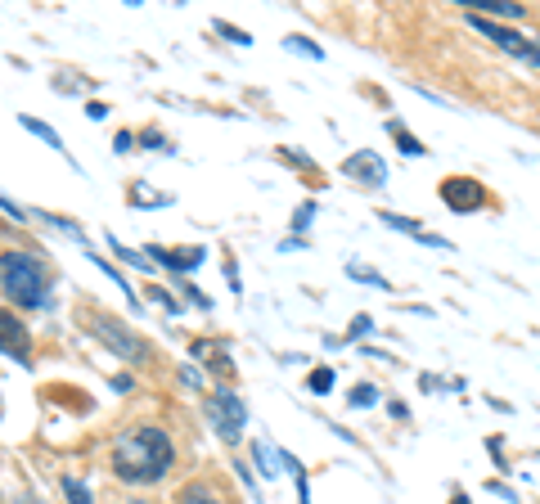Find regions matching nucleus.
<instances>
[{
  "label": "nucleus",
  "mask_w": 540,
  "mask_h": 504,
  "mask_svg": "<svg viewBox=\"0 0 540 504\" xmlns=\"http://www.w3.org/2000/svg\"><path fill=\"white\" fill-rule=\"evenodd\" d=\"M171 468V437L162 428H131L113 441V473L131 486L158 482L162 473Z\"/></svg>",
  "instance_id": "nucleus-1"
},
{
  "label": "nucleus",
  "mask_w": 540,
  "mask_h": 504,
  "mask_svg": "<svg viewBox=\"0 0 540 504\" xmlns=\"http://www.w3.org/2000/svg\"><path fill=\"white\" fill-rule=\"evenodd\" d=\"M0 293L18 306H45L50 266L36 252H0Z\"/></svg>",
  "instance_id": "nucleus-2"
},
{
  "label": "nucleus",
  "mask_w": 540,
  "mask_h": 504,
  "mask_svg": "<svg viewBox=\"0 0 540 504\" xmlns=\"http://www.w3.org/2000/svg\"><path fill=\"white\" fill-rule=\"evenodd\" d=\"M86 329L95 333L99 342H108V347H113L117 356L126 360V365H149V360H153L149 342L135 338L131 329H122V324H117L113 315H104V311H86Z\"/></svg>",
  "instance_id": "nucleus-3"
},
{
  "label": "nucleus",
  "mask_w": 540,
  "mask_h": 504,
  "mask_svg": "<svg viewBox=\"0 0 540 504\" xmlns=\"http://www.w3.org/2000/svg\"><path fill=\"white\" fill-rule=\"evenodd\" d=\"M207 419H212V428L221 432L225 441H239L243 423H248V410H243V401L230 392V387H216L212 401H207Z\"/></svg>",
  "instance_id": "nucleus-4"
},
{
  "label": "nucleus",
  "mask_w": 540,
  "mask_h": 504,
  "mask_svg": "<svg viewBox=\"0 0 540 504\" xmlns=\"http://www.w3.org/2000/svg\"><path fill=\"white\" fill-rule=\"evenodd\" d=\"M441 203L450 207V212H482L486 207V185L473 176H446L441 180Z\"/></svg>",
  "instance_id": "nucleus-5"
},
{
  "label": "nucleus",
  "mask_w": 540,
  "mask_h": 504,
  "mask_svg": "<svg viewBox=\"0 0 540 504\" xmlns=\"http://www.w3.org/2000/svg\"><path fill=\"white\" fill-rule=\"evenodd\" d=\"M342 176H351L365 189H378L387 180V167H383V158H378V149H356L351 158H342Z\"/></svg>",
  "instance_id": "nucleus-6"
},
{
  "label": "nucleus",
  "mask_w": 540,
  "mask_h": 504,
  "mask_svg": "<svg viewBox=\"0 0 540 504\" xmlns=\"http://www.w3.org/2000/svg\"><path fill=\"white\" fill-rule=\"evenodd\" d=\"M0 351L14 356L18 365H27V356H32V338H27L23 320L14 311H0Z\"/></svg>",
  "instance_id": "nucleus-7"
},
{
  "label": "nucleus",
  "mask_w": 540,
  "mask_h": 504,
  "mask_svg": "<svg viewBox=\"0 0 540 504\" xmlns=\"http://www.w3.org/2000/svg\"><path fill=\"white\" fill-rule=\"evenodd\" d=\"M149 257H153V266H162V270H194V266H203L207 248H162V243H153Z\"/></svg>",
  "instance_id": "nucleus-8"
},
{
  "label": "nucleus",
  "mask_w": 540,
  "mask_h": 504,
  "mask_svg": "<svg viewBox=\"0 0 540 504\" xmlns=\"http://www.w3.org/2000/svg\"><path fill=\"white\" fill-rule=\"evenodd\" d=\"M464 5L468 18H491V23H500V18H522V5H513V0H459Z\"/></svg>",
  "instance_id": "nucleus-9"
},
{
  "label": "nucleus",
  "mask_w": 540,
  "mask_h": 504,
  "mask_svg": "<svg viewBox=\"0 0 540 504\" xmlns=\"http://www.w3.org/2000/svg\"><path fill=\"white\" fill-rule=\"evenodd\" d=\"M378 221H383V225H392V230H401V234H414V239H419V243H428V248H450V243L441 239V234H428V230H423L419 221H410V216H396V212H378Z\"/></svg>",
  "instance_id": "nucleus-10"
},
{
  "label": "nucleus",
  "mask_w": 540,
  "mask_h": 504,
  "mask_svg": "<svg viewBox=\"0 0 540 504\" xmlns=\"http://www.w3.org/2000/svg\"><path fill=\"white\" fill-rule=\"evenodd\" d=\"M176 504H230V500H225L212 482H189V486H180Z\"/></svg>",
  "instance_id": "nucleus-11"
},
{
  "label": "nucleus",
  "mask_w": 540,
  "mask_h": 504,
  "mask_svg": "<svg viewBox=\"0 0 540 504\" xmlns=\"http://www.w3.org/2000/svg\"><path fill=\"white\" fill-rule=\"evenodd\" d=\"M18 126H23V131H32V135H41V140H45V144H50V149L68 153V149H63V135H59V131H54V126L36 122V117H27V113H18Z\"/></svg>",
  "instance_id": "nucleus-12"
},
{
  "label": "nucleus",
  "mask_w": 540,
  "mask_h": 504,
  "mask_svg": "<svg viewBox=\"0 0 540 504\" xmlns=\"http://www.w3.org/2000/svg\"><path fill=\"white\" fill-rule=\"evenodd\" d=\"M59 486H63V495H68V504H95V495L86 491V482H81V477H59Z\"/></svg>",
  "instance_id": "nucleus-13"
},
{
  "label": "nucleus",
  "mask_w": 540,
  "mask_h": 504,
  "mask_svg": "<svg viewBox=\"0 0 540 504\" xmlns=\"http://www.w3.org/2000/svg\"><path fill=\"white\" fill-rule=\"evenodd\" d=\"M387 131L396 135V144H401V153H410V158H423V153H428V149H423V140H414V135L405 131L401 122H387Z\"/></svg>",
  "instance_id": "nucleus-14"
},
{
  "label": "nucleus",
  "mask_w": 540,
  "mask_h": 504,
  "mask_svg": "<svg viewBox=\"0 0 540 504\" xmlns=\"http://www.w3.org/2000/svg\"><path fill=\"white\" fill-rule=\"evenodd\" d=\"M108 248H113V252H117V257H122V261H126V266H140V270H153V261H149V257H140V252H131V248H126V243H122V239H113V234H108Z\"/></svg>",
  "instance_id": "nucleus-15"
},
{
  "label": "nucleus",
  "mask_w": 540,
  "mask_h": 504,
  "mask_svg": "<svg viewBox=\"0 0 540 504\" xmlns=\"http://www.w3.org/2000/svg\"><path fill=\"white\" fill-rule=\"evenodd\" d=\"M347 275H351V279H360V284H374V288H387V279H383V275H378V270L360 266V261H351V266H347Z\"/></svg>",
  "instance_id": "nucleus-16"
},
{
  "label": "nucleus",
  "mask_w": 540,
  "mask_h": 504,
  "mask_svg": "<svg viewBox=\"0 0 540 504\" xmlns=\"http://www.w3.org/2000/svg\"><path fill=\"white\" fill-rule=\"evenodd\" d=\"M288 50H293V54H306V59H324V50H320V45H315V41H306V36H288Z\"/></svg>",
  "instance_id": "nucleus-17"
},
{
  "label": "nucleus",
  "mask_w": 540,
  "mask_h": 504,
  "mask_svg": "<svg viewBox=\"0 0 540 504\" xmlns=\"http://www.w3.org/2000/svg\"><path fill=\"white\" fill-rule=\"evenodd\" d=\"M374 401H378V387L374 383L351 387V405H356V410H365V405H374Z\"/></svg>",
  "instance_id": "nucleus-18"
},
{
  "label": "nucleus",
  "mask_w": 540,
  "mask_h": 504,
  "mask_svg": "<svg viewBox=\"0 0 540 504\" xmlns=\"http://www.w3.org/2000/svg\"><path fill=\"white\" fill-rule=\"evenodd\" d=\"M329 387H333V369H329V365H320V369L311 374V392H315V396H324Z\"/></svg>",
  "instance_id": "nucleus-19"
},
{
  "label": "nucleus",
  "mask_w": 540,
  "mask_h": 504,
  "mask_svg": "<svg viewBox=\"0 0 540 504\" xmlns=\"http://www.w3.org/2000/svg\"><path fill=\"white\" fill-rule=\"evenodd\" d=\"M216 32H221V36H230L234 45H252V36L243 32V27H230V23H225V18H216Z\"/></svg>",
  "instance_id": "nucleus-20"
},
{
  "label": "nucleus",
  "mask_w": 540,
  "mask_h": 504,
  "mask_svg": "<svg viewBox=\"0 0 540 504\" xmlns=\"http://www.w3.org/2000/svg\"><path fill=\"white\" fill-rule=\"evenodd\" d=\"M311 216H315V203H311V198H306V203L293 212V230H306V225H311Z\"/></svg>",
  "instance_id": "nucleus-21"
},
{
  "label": "nucleus",
  "mask_w": 540,
  "mask_h": 504,
  "mask_svg": "<svg viewBox=\"0 0 540 504\" xmlns=\"http://www.w3.org/2000/svg\"><path fill=\"white\" fill-rule=\"evenodd\" d=\"M369 329H374V320H369V315H356V320H351V329H347V338H365Z\"/></svg>",
  "instance_id": "nucleus-22"
},
{
  "label": "nucleus",
  "mask_w": 540,
  "mask_h": 504,
  "mask_svg": "<svg viewBox=\"0 0 540 504\" xmlns=\"http://www.w3.org/2000/svg\"><path fill=\"white\" fill-rule=\"evenodd\" d=\"M135 140H140V135L117 131V135H113V149H117V153H131V149H135Z\"/></svg>",
  "instance_id": "nucleus-23"
},
{
  "label": "nucleus",
  "mask_w": 540,
  "mask_h": 504,
  "mask_svg": "<svg viewBox=\"0 0 540 504\" xmlns=\"http://www.w3.org/2000/svg\"><path fill=\"white\" fill-rule=\"evenodd\" d=\"M486 450H491L495 468H504V450H500V437H486Z\"/></svg>",
  "instance_id": "nucleus-24"
},
{
  "label": "nucleus",
  "mask_w": 540,
  "mask_h": 504,
  "mask_svg": "<svg viewBox=\"0 0 540 504\" xmlns=\"http://www.w3.org/2000/svg\"><path fill=\"white\" fill-rule=\"evenodd\" d=\"M140 140H144V144H149V149H162V153H167V140H162V135H158V131H144V135H140Z\"/></svg>",
  "instance_id": "nucleus-25"
},
{
  "label": "nucleus",
  "mask_w": 540,
  "mask_h": 504,
  "mask_svg": "<svg viewBox=\"0 0 540 504\" xmlns=\"http://www.w3.org/2000/svg\"><path fill=\"white\" fill-rule=\"evenodd\" d=\"M450 504H473V500H468L464 491H455V495H450Z\"/></svg>",
  "instance_id": "nucleus-26"
},
{
  "label": "nucleus",
  "mask_w": 540,
  "mask_h": 504,
  "mask_svg": "<svg viewBox=\"0 0 540 504\" xmlns=\"http://www.w3.org/2000/svg\"><path fill=\"white\" fill-rule=\"evenodd\" d=\"M131 504H149V500H131Z\"/></svg>",
  "instance_id": "nucleus-27"
}]
</instances>
